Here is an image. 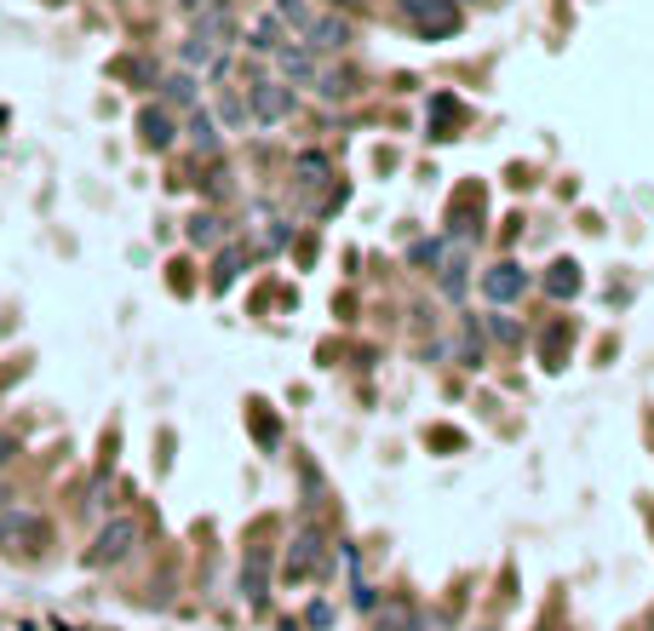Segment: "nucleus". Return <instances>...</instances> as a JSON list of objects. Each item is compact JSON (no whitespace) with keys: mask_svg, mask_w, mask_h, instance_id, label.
I'll list each match as a JSON object with an SVG mask.
<instances>
[{"mask_svg":"<svg viewBox=\"0 0 654 631\" xmlns=\"http://www.w3.org/2000/svg\"><path fill=\"white\" fill-rule=\"evenodd\" d=\"M52 522L40 512H0V557H35L47 552Z\"/></svg>","mask_w":654,"mask_h":631,"instance_id":"3","label":"nucleus"},{"mask_svg":"<svg viewBox=\"0 0 654 631\" xmlns=\"http://www.w3.org/2000/svg\"><path fill=\"white\" fill-rule=\"evenodd\" d=\"M184 138H190V150H196V155H218V150H224L218 121H213L207 110H201V104H196L190 115H184Z\"/></svg>","mask_w":654,"mask_h":631,"instance_id":"11","label":"nucleus"},{"mask_svg":"<svg viewBox=\"0 0 654 631\" xmlns=\"http://www.w3.org/2000/svg\"><path fill=\"white\" fill-rule=\"evenodd\" d=\"M264 575H271V563H264V552H248V568H241V585H248V597L264 603Z\"/></svg>","mask_w":654,"mask_h":631,"instance_id":"19","label":"nucleus"},{"mask_svg":"<svg viewBox=\"0 0 654 631\" xmlns=\"http://www.w3.org/2000/svg\"><path fill=\"white\" fill-rule=\"evenodd\" d=\"M17 459V437H0V465H12Z\"/></svg>","mask_w":654,"mask_h":631,"instance_id":"21","label":"nucleus"},{"mask_svg":"<svg viewBox=\"0 0 654 631\" xmlns=\"http://www.w3.org/2000/svg\"><path fill=\"white\" fill-rule=\"evenodd\" d=\"M276 70H281V80H288V87H311L316 70H322V58L304 47V40H288V47L276 52Z\"/></svg>","mask_w":654,"mask_h":631,"instance_id":"10","label":"nucleus"},{"mask_svg":"<svg viewBox=\"0 0 654 631\" xmlns=\"http://www.w3.org/2000/svg\"><path fill=\"white\" fill-rule=\"evenodd\" d=\"M402 17L419 40H454L465 29L460 0H402Z\"/></svg>","mask_w":654,"mask_h":631,"instance_id":"2","label":"nucleus"},{"mask_svg":"<svg viewBox=\"0 0 654 631\" xmlns=\"http://www.w3.org/2000/svg\"><path fill=\"white\" fill-rule=\"evenodd\" d=\"M545 293H551V299H575V293H580V264H568V258H563V264H551Z\"/></svg>","mask_w":654,"mask_h":631,"instance_id":"16","label":"nucleus"},{"mask_svg":"<svg viewBox=\"0 0 654 631\" xmlns=\"http://www.w3.org/2000/svg\"><path fill=\"white\" fill-rule=\"evenodd\" d=\"M293 178L304 190H316V185H327V178H334V167H327V155H316V150H304L299 161H293Z\"/></svg>","mask_w":654,"mask_h":631,"instance_id":"15","label":"nucleus"},{"mask_svg":"<svg viewBox=\"0 0 654 631\" xmlns=\"http://www.w3.org/2000/svg\"><path fill=\"white\" fill-rule=\"evenodd\" d=\"M138 545H144V522H138L133 512L104 517V522H98V534L87 540V552H80V568H115V563H127Z\"/></svg>","mask_w":654,"mask_h":631,"instance_id":"1","label":"nucleus"},{"mask_svg":"<svg viewBox=\"0 0 654 631\" xmlns=\"http://www.w3.org/2000/svg\"><path fill=\"white\" fill-rule=\"evenodd\" d=\"M276 24L281 29H293V35H304V29H311L316 24V7H311V0H276Z\"/></svg>","mask_w":654,"mask_h":631,"instance_id":"14","label":"nucleus"},{"mask_svg":"<svg viewBox=\"0 0 654 631\" xmlns=\"http://www.w3.org/2000/svg\"><path fill=\"white\" fill-rule=\"evenodd\" d=\"M322 563H327V545H322L316 528L304 522L299 534L288 540V557H281V580H311V575H322Z\"/></svg>","mask_w":654,"mask_h":631,"instance_id":"5","label":"nucleus"},{"mask_svg":"<svg viewBox=\"0 0 654 631\" xmlns=\"http://www.w3.org/2000/svg\"><path fill=\"white\" fill-rule=\"evenodd\" d=\"M236 276H241V253H224V258H218V270H213V288H230Z\"/></svg>","mask_w":654,"mask_h":631,"instance_id":"20","label":"nucleus"},{"mask_svg":"<svg viewBox=\"0 0 654 631\" xmlns=\"http://www.w3.org/2000/svg\"><path fill=\"white\" fill-rule=\"evenodd\" d=\"M207 7H213V0H178V12H184V17H196V12H207Z\"/></svg>","mask_w":654,"mask_h":631,"instance_id":"22","label":"nucleus"},{"mask_svg":"<svg viewBox=\"0 0 654 631\" xmlns=\"http://www.w3.org/2000/svg\"><path fill=\"white\" fill-rule=\"evenodd\" d=\"M281 47H288V29H281L276 17H271V12H264L259 24L248 29V52H259V58H276Z\"/></svg>","mask_w":654,"mask_h":631,"instance_id":"13","label":"nucleus"},{"mask_svg":"<svg viewBox=\"0 0 654 631\" xmlns=\"http://www.w3.org/2000/svg\"><path fill=\"white\" fill-rule=\"evenodd\" d=\"M218 121H224V127H248V92H224L218 87Z\"/></svg>","mask_w":654,"mask_h":631,"instance_id":"17","label":"nucleus"},{"mask_svg":"<svg viewBox=\"0 0 654 631\" xmlns=\"http://www.w3.org/2000/svg\"><path fill=\"white\" fill-rule=\"evenodd\" d=\"M133 127H138V144H144L150 155H167V150L178 144V132H184V127H178V115H173L167 104H144Z\"/></svg>","mask_w":654,"mask_h":631,"instance_id":"6","label":"nucleus"},{"mask_svg":"<svg viewBox=\"0 0 654 631\" xmlns=\"http://www.w3.org/2000/svg\"><path fill=\"white\" fill-rule=\"evenodd\" d=\"M528 293V270L517 258H500L494 270H482V299H494V304H517Z\"/></svg>","mask_w":654,"mask_h":631,"instance_id":"8","label":"nucleus"},{"mask_svg":"<svg viewBox=\"0 0 654 631\" xmlns=\"http://www.w3.org/2000/svg\"><path fill=\"white\" fill-rule=\"evenodd\" d=\"M311 87H316V98H327V104H339V98H356V75H351V70H334V64H322Z\"/></svg>","mask_w":654,"mask_h":631,"instance_id":"12","label":"nucleus"},{"mask_svg":"<svg viewBox=\"0 0 654 631\" xmlns=\"http://www.w3.org/2000/svg\"><path fill=\"white\" fill-rule=\"evenodd\" d=\"M190 241H196V248H218V241H224V218L218 213H196L190 218Z\"/></svg>","mask_w":654,"mask_h":631,"instance_id":"18","label":"nucleus"},{"mask_svg":"<svg viewBox=\"0 0 654 631\" xmlns=\"http://www.w3.org/2000/svg\"><path fill=\"white\" fill-rule=\"evenodd\" d=\"M304 47H311L316 58H327V52H344L356 40V29H351V17H339V12H316V24L299 35Z\"/></svg>","mask_w":654,"mask_h":631,"instance_id":"7","label":"nucleus"},{"mask_svg":"<svg viewBox=\"0 0 654 631\" xmlns=\"http://www.w3.org/2000/svg\"><path fill=\"white\" fill-rule=\"evenodd\" d=\"M299 110V98H293V87L281 75H259V80H248V115L259 121V127H281Z\"/></svg>","mask_w":654,"mask_h":631,"instance_id":"4","label":"nucleus"},{"mask_svg":"<svg viewBox=\"0 0 654 631\" xmlns=\"http://www.w3.org/2000/svg\"><path fill=\"white\" fill-rule=\"evenodd\" d=\"M155 104H167L173 115H190V110L201 104V80H196V70L161 75V98H155Z\"/></svg>","mask_w":654,"mask_h":631,"instance_id":"9","label":"nucleus"}]
</instances>
